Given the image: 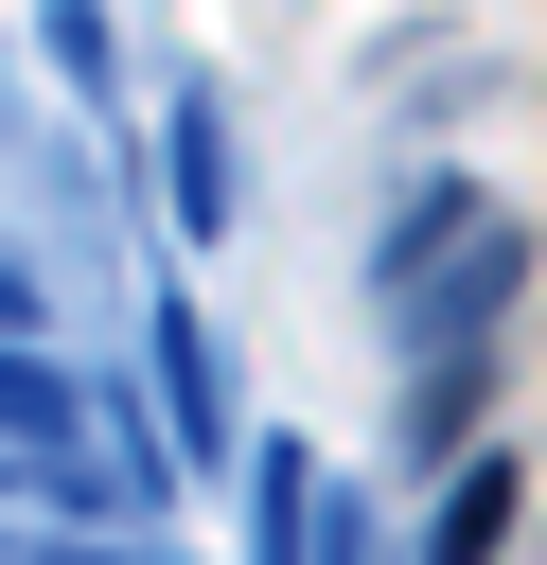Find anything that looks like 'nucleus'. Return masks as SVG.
I'll use <instances>...</instances> for the list:
<instances>
[{
    "instance_id": "nucleus-7",
    "label": "nucleus",
    "mask_w": 547,
    "mask_h": 565,
    "mask_svg": "<svg viewBox=\"0 0 547 565\" xmlns=\"http://www.w3.org/2000/svg\"><path fill=\"white\" fill-rule=\"evenodd\" d=\"M71 424H88V388H71L35 335H0V441H18V459H71Z\"/></svg>"
},
{
    "instance_id": "nucleus-3",
    "label": "nucleus",
    "mask_w": 547,
    "mask_h": 565,
    "mask_svg": "<svg viewBox=\"0 0 547 565\" xmlns=\"http://www.w3.org/2000/svg\"><path fill=\"white\" fill-rule=\"evenodd\" d=\"M159 194H176V230H194V247H212V230H247V141H229V88H212V71L159 106Z\"/></svg>"
},
{
    "instance_id": "nucleus-8",
    "label": "nucleus",
    "mask_w": 547,
    "mask_h": 565,
    "mask_svg": "<svg viewBox=\"0 0 547 565\" xmlns=\"http://www.w3.org/2000/svg\"><path fill=\"white\" fill-rule=\"evenodd\" d=\"M35 53H53V88H124V18L106 0H35Z\"/></svg>"
},
{
    "instance_id": "nucleus-10",
    "label": "nucleus",
    "mask_w": 547,
    "mask_h": 565,
    "mask_svg": "<svg viewBox=\"0 0 547 565\" xmlns=\"http://www.w3.org/2000/svg\"><path fill=\"white\" fill-rule=\"evenodd\" d=\"M35 565H124V547H35Z\"/></svg>"
},
{
    "instance_id": "nucleus-6",
    "label": "nucleus",
    "mask_w": 547,
    "mask_h": 565,
    "mask_svg": "<svg viewBox=\"0 0 547 565\" xmlns=\"http://www.w3.org/2000/svg\"><path fill=\"white\" fill-rule=\"evenodd\" d=\"M300 547H318V459L247 441V565H300Z\"/></svg>"
},
{
    "instance_id": "nucleus-9",
    "label": "nucleus",
    "mask_w": 547,
    "mask_h": 565,
    "mask_svg": "<svg viewBox=\"0 0 547 565\" xmlns=\"http://www.w3.org/2000/svg\"><path fill=\"white\" fill-rule=\"evenodd\" d=\"M0 335H35V265H0Z\"/></svg>"
},
{
    "instance_id": "nucleus-2",
    "label": "nucleus",
    "mask_w": 547,
    "mask_h": 565,
    "mask_svg": "<svg viewBox=\"0 0 547 565\" xmlns=\"http://www.w3.org/2000/svg\"><path fill=\"white\" fill-rule=\"evenodd\" d=\"M141 353H159V424L194 441V477H212V459H247V424H229V335H212L176 282L141 300Z\"/></svg>"
},
{
    "instance_id": "nucleus-5",
    "label": "nucleus",
    "mask_w": 547,
    "mask_h": 565,
    "mask_svg": "<svg viewBox=\"0 0 547 565\" xmlns=\"http://www.w3.org/2000/svg\"><path fill=\"white\" fill-rule=\"evenodd\" d=\"M459 230H494V194H476V177H423V194H406V212H388V230H371V282H388V300H406V282H423V265H441V247H459Z\"/></svg>"
},
{
    "instance_id": "nucleus-4",
    "label": "nucleus",
    "mask_w": 547,
    "mask_h": 565,
    "mask_svg": "<svg viewBox=\"0 0 547 565\" xmlns=\"http://www.w3.org/2000/svg\"><path fill=\"white\" fill-rule=\"evenodd\" d=\"M512 512H529V459L476 441V459L441 477V512H423V565H512Z\"/></svg>"
},
{
    "instance_id": "nucleus-1",
    "label": "nucleus",
    "mask_w": 547,
    "mask_h": 565,
    "mask_svg": "<svg viewBox=\"0 0 547 565\" xmlns=\"http://www.w3.org/2000/svg\"><path fill=\"white\" fill-rule=\"evenodd\" d=\"M512 300H529V230L494 212V230H459V247L406 282V353H423V371H459V353H494V335H512Z\"/></svg>"
}]
</instances>
